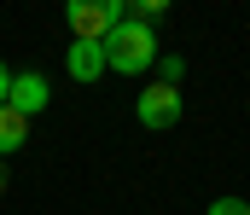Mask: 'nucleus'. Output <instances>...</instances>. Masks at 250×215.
Segmentation results:
<instances>
[{
  "label": "nucleus",
  "instance_id": "1",
  "mask_svg": "<svg viewBox=\"0 0 250 215\" xmlns=\"http://www.w3.org/2000/svg\"><path fill=\"white\" fill-rule=\"evenodd\" d=\"M157 64V29L146 18H123L111 35H105V70L117 76H140Z\"/></svg>",
  "mask_w": 250,
  "mask_h": 215
},
{
  "label": "nucleus",
  "instance_id": "2",
  "mask_svg": "<svg viewBox=\"0 0 250 215\" xmlns=\"http://www.w3.org/2000/svg\"><path fill=\"white\" fill-rule=\"evenodd\" d=\"M128 18V0H64V23L76 41H105Z\"/></svg>",
  "mask_w": 250,
  "mask_h": 215
},
{
  "label": "nucleus",
  "instance_id": "3",
  "mask_svg": "<svg viewBox=\"0 0 250 215\" xmlns=\"http://www.w3.org/2000/svg\"><path fill=\"white\" fill-rule=\"evenodd\" d=\"M181 111H187V105H181V87H169V81H151V87L140 93V105H134L140 128H151V134H157V128H175Z\"/></svg>",
  "mask_w": 250,
  "mask_h": 215
},
{
  "label": "nucleus",
  "instance_id": "4",
  "mask_svg": "<svg viewBox=\"0 0 250 215\" xmlns=\"http://www.w3.org/2000/svg\"><path fill=\"white\" fill-rule=\"evenodd\" d=\"M47 76H35V70H23V76H12V87H6V105L12 111H23L29 122H35V111H47Z\"/></svg>",
  "mask_w": 250,
  "mask_h": 215
},
{
  "label": "nucleus",
  "instance_id": "5",
  "mask_svg": "<svg viewBox=\"0 0 250 215\" xmlns=\"http://www.w3.org/2000/svg\"><path fill=\"white\" fill-rule=\"evenodd\" d=\"M64 70H70V81H99L105 76V41H70Z\"/></svg>",
  "mask_w": 250,
  "mask_h": 215
},
{
  "label": "nucleus",
  "instance_id": "6",
  "mask_svg": "<svg viewBox=\"0 0 250 215\" xmlns=\"http://www.w3.org/2000/svg\"><path fill=\"white\" fill-rule=\"evenodd\" d=\"M23 140H29V117L12 111V105H0V157H18Z\"/></svg>",
  "mask_w": 250,
  "mask_h": 215
},
{
  "label": "nucleus",
  "instance_id": "7",
  "mask_svg": "<svg viewBox=\"0 0 250 215\" xmlns=\"http://www.w3.org/2000/svg\"><path fill=\"white\" fill-rule=\"evenodd\" d=\"M181 76H187V59H181V53H163V59H157V81H169V87H175Z\"/></svg>",
  "mask_w": 250,
  "mask_h": 215
},
{
  "label": "nucleus",
  "instance_id": "8",
  "mask_svg": "<svg viewBox=\"0 0 250 215\" xmlns=\"http://www.w3.org/2000/svg\"><path fill=\"white\" fill-rule=\"evenodd\" d=\"M169 6H175V0H128V12H134V18H146V23H151V18H163Z\"/></svg>",
  "mask_w": 250,
  "mask_h": 215
},
{
  "label": "nucleus",
  "instance_id": "9",
  "mask_svg": "<svg viewBox=\"0 0 250 215\" xmlns=\"http://www.w3.org/2000/svg\"><path fill=\"white\" fill-rule=\"evenodd\" d=\"M209 215H250V204H245V198H215Z\"/></svg>",
  "mask_w": 250,
  "mask_h": 215
},
{
  "label": "nucleus",
  "instance_id": "10",
  "mask_svg": "<svg viewBox=\"0 0 250 215\" xmlns=\"http://www.w3.org/2000/svg\"><path fill=\"white\" fill-rule=\"evenodd\" d=\"M6 87H12V70H6V59H0V105H6Z\"/></svg>",
  "mask_w": 250,
  "mask_h": 215
}]
</instances>
